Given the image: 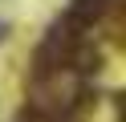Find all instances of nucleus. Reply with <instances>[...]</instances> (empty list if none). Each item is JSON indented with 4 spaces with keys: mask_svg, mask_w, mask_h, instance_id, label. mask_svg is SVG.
Masks as SVG:
<instances>
[{
    "mask_svg": "<svg viewBox=\"0 0 126 122\" xmlns=\"http://www.w3.org/2000/svg\"><path fill=\"white\" fill-rule=\"evenodd\" d=\"M4 37H8V24H4V20H0V41H4Z\"/></svg>",
    "mask_w": 126,
    "mask_h": 122,
    "instance_id": "obj_1",
    "label": "nucleus"
}]
</instances>
